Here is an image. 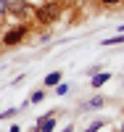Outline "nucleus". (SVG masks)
Segmentation results:
<instances>
[{
  "label": "nucleus",
  "instance_id": "nucleus-1",
  "mask_svg": "<svg viewBox=\"0 0 124 132\" xmlns=\"http://www.w3.org/2000/svg\"><path fill=\"white\" fill-rule=\"evenodd\" d=\"M61 13V3H45L42 8H37V19L40 21H53Z\"/></svg>",
  "mask_w": 124,
  "mask_h": 132
},
{
  "label": "nucleus",
  "instance_id": "nucleus-2",
  "mask_svg": "<svg viewBox=\"0 0 124 132\" xmlns=\"http://www.w3.org/2000/svg\"><path fill=\"white\" fill-rule=\"evenodd\" d=\"M5 11H8V13H16V16L32 13V8L27 5V0H5Z\"/></svg>",
  "mask_w": 124,
  "mask_h": 132
},
{
  "label": "nucleus",
  "instance_id": "nucleus-3",
  "mask_svg": "<svg viewBox=\"0 0 124 132\" xmlns=\"http://www.w3.org/2000/svg\"><path fill=\"white\" fill-rule=\"evenodd\" d=\"M24 35H27V29H24V27H16V29H11L8 35L3 37V42H5V45H16V42L24 40Z\"/></svg>",
  "mask_w": 124,
  "mask_h": 132
},
{
  "label": "nucleus",
  "instance_id": "nucleus-4",
  "mask_svg": "<svg viewBox=\"0 0 124 132\" xmlns=\"http://www.w3.org/2000/svg\"><path fill=\"white\" fill-rule=\"evenodd\" d=\"M55 111H50L48 116H42L40 119V124H37V132H53V124H55Z\"/></svg>",
  "mask_w": 124,
  "mask_h": 132
},
{
  "label": "nucleus",
  "instance_id": "nucleus-5",
  "mask_svg": "<svg viewBox=\"0 0 124 132\" xmlns=\"http://www.w3.org/2000/svg\"><path fill=\"white\" fill-rule=\"evenodd\" d=\"M103 103H106V98L95 95V98H90V101H85V103H82V108H85V111H93V108H100Z\"/></svg>",
  "mask_w": 124,
  "mask_h": 132
},
{
  "label": "nucleus",
  "instance_id": "nucleus-6",
  "mask_svg": "<svg viewBox=\"0 0 124 132\" xmlns=\"http://www.w3.org/2000/svg\"><path fill=\"white\" fill-rule=\"evenodd\" d=\"M108 79H111V74H108V71H98V74L93 77V87H100V85H106Z\"/></svg>",
  "mask_w": 124,
  "mask_h": 132
},
{
  "label": "nucleus",
  "instance_id": "nucleus-7",
  "mask_svg": "<svg viewBox=\"0 0 124 132\" xmlns=\"http://www.w3.org/2000/svg\"><path fill=\"white\" fill-rule=\"evenodd\" d=\"M61 77H63L61 71H50L48 77H45V85H48V87H55V85L61 82Z\"/></svg>",
  "mask_w": 124,
  "mask_h": 132
},
{
  "label": "nucleus",
  "instance_id": "nucleus-8",
  "mask_svg": "<svg viewBox=\"0 0 124 132\" xmlns=\"http://www.w3.org/2000/svg\"><path fill=\"white\" fill-rule=\"evenodd\" d=\"M42 98H45V90H35V93H32V98H29V103H40Z\"/></svg>",
  "mask_w": 124,
  "mask_h": 132
},
{
  "label": "nucleus",
  "instance_id": "nucleus-9",
  "mask_svg": "<svg viewBox=\"0 0 124 132\" xmlns=\"http://www.w3.org/2000/svg\"><path fill=\"white\" fill-rule=\"evenodd\" d=\"M119 42H124V35H116V37H108V40H103V45H119Z\"/></svg>",
  "mask_w": 124,
  "mask_h": 132
},
{
  "label": "nucleus",
  "instance_id": "nucleus-10",
  "mask_svg": "<svg viewBox=\"0 0 124 132\" xmlns=\"http://www.w3.org/2000/svg\"><path fill=\"white\" fill-rule=\"evenodd\" d=\"M55 93H58V95H66V93H69V85H55Z\"/></svg>",
  "mask_w": 124,
  "mask_h": 132
},
{
  "label": "nucleus",
  "instance_id": "nucleus-11",
  "mask_svg": "<svg viewBox=\"0 0 124 132\" xmlns=\"http://www.w3.org/2000/svg\"><path fill=\"white\" fill-rule=\"evenodd\" d=\"M13 114H16V108H8V111H3V114H0V119H11Z\"/></svg>",
  "mask_w": 124,
  "mask_h": 132
},
{
  "label": "nucleus",
  "instance_id": "nucleus-12",
  "mask_svg": "<svg viewBox=\"0 0 124 132\" xmlns=\"http://www.w3.org/2000/svg\"><path fill=\"white\" fill-rule=\"evenodd\" d=\"M100 127H103V122H93V124H90V127H87V129H93V132H98V129H100Z\"/></svg>",
  "mask_w": 124,
  "mask_h": 132
},
{
  "label": "nucleus",
  "instance_id": "nucleus-13",
  "mask_svg": "<svg viewBox=\"0 0 124 132\" xmlns=\"http://www.w3.org/2000/svg\"><path fill=\"white\" fill-rule=\"evenodd\" d=\"M11 132H21V129H19V127H11Z\"/></svg>",
  "mask_w": 124,
  "mask_h": 132
},
{
  "label": "nucleus",
  "instance_id": "nucleus-14",
  "mask_svg": "<svg viewBox=\"0 0 124 132\" xmlns=\"http://www.w3.org/2000/svg\"><path fill=\"white\" fill-rule=\"evenodd\" d=\"M103 3H119V0H103Z\"/></svg>",
  "mask_w": 124,
  "mask_h": 132
},
{
  "label": "nucleus",
  "instance_id": "nucleus-15",
  "mask_svg": "<svg viewBox=\"0 0 124 132\" xmlns=\"http://www.w3.org/2000/svg\"><path fill=\"white\" fill-rule=\"evenodd\" d=\"M63 132H74V129H71V127H66V129H63Z\"/></svg>",
  "mask_w": 124,
  "mask_h": 132
},
{
  "label": "nucleus",
  "instance_id": "nucleus-16",
  "mask_svg": "<svg viewBox=\"0 0 124 132\" xmlns=\"http://www.w3.org/2000/svg\"><path fill=\"white\" fill-rule=\"evenodd\" d=\"M85 132H93V129H85Z\"/></svg>",
  "mask_w": 124,
  "mask_h": 132
},
{
  "label": "nucleus",
  "instance_id": "nucleus-17",
  "mask_svg": "<svg viewBox=\"0 0 124 132\" xmlns=\"http://www.w3.org/2000/svg\"><path fill=\"white\" fill-rule=\"evenodd\" d=\"M121 132H124V124H121Z\"/></svg>",
  "mask_w": 124,
  "mask_h": 132
}]
</instances>
